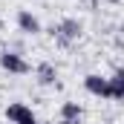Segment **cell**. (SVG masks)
Here are the masks:
<instances>
[{
	"label": "cell",
	"mask_w": 124,
	"mask_h": 124,
	"mask_svg": "<svg viewBox=\"0 0 124 124\" xmlns=\"http://www.w3.org/2000/svg\"><path fill=\"white\" fill-rule=\"evenodd\" d=\"M81 32H84V23H81L78 17H61V20L49 29V35L55 38V43H58L61 49H69V46L81 38Z\"/></svg>",
	"instance_id": "obj_1"
},
{
	"label": "cell",
	"mask_w": 124,
	"mask_h": 124,
	"mask_svg": "<svg viewBox=\"0 0 124 124\" xmlns=\"http://www.w3.org/2000/svg\"><path fill=\"white\" fill-rule=\"evenodd\" d=\"M0 69L9 72V75H29V72H32V63L23 58V52L3 49V52H0Z\"/></svg>",
	"instance_id": "obj_2"
},
{
	"label": "cell",
	"mask_w": 124,
	"mask_h": 124,
	"mask_svg": "<svg viewBox=\"0 0 124 124\" xmlns=\"http://www.w3.org/2000/svg\"><path fill=\"white\" fill-rule=\"evenodd\" d=\"M6 121L9 124H40L38 116H35V110L29 104H23V101H12L6 107Z\"/></svg>",
	"instance_id": "obj_3"
},
{
	"label": "cell",
	"mask_w": 124,
	"mask_h": 124,
	"mask_svg": "<svg viewBox=\"0 0 124 124\" xmlns=\"http://www.w3.org/2000/svg\"><path fill=\"white\" fill-rule=\"evenodd\" d=\"M84 90L95 98H110V78H104L98 72H90V75H84Z\"/></svg>",
	"instance_id": "obj_4"
},
{
	"label": "cell",
	"mask_w": 124,
	"mask_h": 124,
	"mask_svg": "<svg viewBox=\"0 0 124 124\" xmlns=\"http://www.w3.org/2000/svg\"><path fill=\"white\" fill-rule=\"evenodd\" d=\"M15 20H17V29L23 32V35H29V38H35V35H40V32H43L40 17H38V15H32L29 9H20Z\"/></svg>",
	"instance_id": "obj_5"
},
{
	"label": "cell",
	"mask_w": 124,
	"mask_h": 124,
	"mask_svg": "<svg viewBox=\"0 0 124 124\" xmlns=\"http://www.w3.org/2000/svg\"><path fill=\"white\" fill-rule=\"evenodd\" d=\"M35 81H38L40 87H55V84H58V66L52 61H40L35 66Z\"/></svg>",
	"instance_id": "obj_6"
},
{
	"label": "cell",
	"mask_w": 124,
	"mask_h": 124,
	"mask_svg": "<svg viewBox=\"0 0 124 124\" xmlns=\"http://www.w3.org/2000/svg\"><path fill=\"white\" fill-rule=\"evenodd\" d=\"M61 121H84V107L78 101H63L61 104Z\"/></svg>",
	"instance_id": "obj_7"
},
{
	"label": "cell",
	"mask_w": 124,
	"mask_h": 124,
	"mask_svg": "<svg viewBox=\"0 0 124 124\" xmlns=\"http://www.w3.org/2000/svg\"><path fill=\"white\" fill-rule=\"evenodd\" d=\"M110 98L113 101H124V66H118L110 78Z\"/></svg>",
	"instance_id": "obj_8"
},
{
	"label": "cell",
	"mask_w": 124,
	"mask_h": 124,
	"mask_svg": "<svg viewBox=\"0 0 124 124\" xmlns=\"http://www.w3.org/2000/svg\"><path fill=\"white\" fill-rule=\"evenodd\" d=\"M107 3H113V6H118V3H121V0H107Z\"/></svg>",
	"instance_id": "obj_9"
},
{
	"label": "cell",
	"mask_w": 124,
	"mask_h": 124,
	"mask_svg": "<svg viewBox=\"0 0 124 124\" xmlns=\"http://www.w3.org/2000/svg\"><path fill=\"white\" fill-rule=\"evenodd\" d=\"M0 32H3V20H0Z\"/></svg>",
	"instance_id": "obj_10"
}]
</instances>
